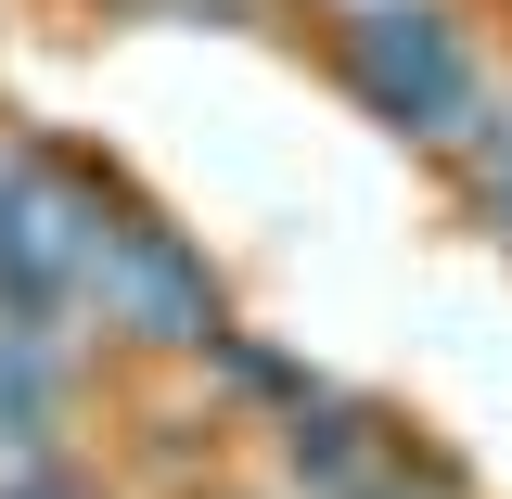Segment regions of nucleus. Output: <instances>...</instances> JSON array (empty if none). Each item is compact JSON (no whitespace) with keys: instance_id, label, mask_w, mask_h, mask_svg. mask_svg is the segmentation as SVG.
<instances>
[{"instance_id":"obj_1","label":"nucleus","mask_w":512,"mask_h":499,"mask_svg":"<svg viewBox=\"0 0 512 499\" xmlns=\"http://www.w3.org/2000/svg\"><path fill=\"white\" fill-rule=\"evenodd\" d=\"M346 90L372 103L397 141H436V154H474L487 141V64L461 39L448 0H359L346 13Z\"/></svg>"},{"instance_id":"obj_2","label":"nucleus","mask_w":512,"mask_h":499,"mask_svg":"<svg viewBox=\"0 0 512 499\" xmlns=\"http://www.w3.org/2000/svg\"><path fill=\"white\" fill-rule=\"evenodd\" d=\"M103 244H116V205H103L90 180H64L39 141H0V308L77 320Z\"/></svg>"},{"instance_id":"obj_3","label":"nucleus","mask_w":512,"mask_h":499,"mask_svg":"<svg viewBox=\"0 0 512 499\" xmlns=\"http://www.w3.org/2000/svg\"><path fill=\"white\" fill-rule=\"evenodd\" d=\"M77 320H103V333H128V346H231L205 256H192L180 231H154V218H116V244H103V269H90V308Z\"/></svg>"},{"instance_id":"obj_4","label":"nucleus","mask_w":512,"mask_h":499,"mask_svg":"<svg viewBox=\"0 0 512 499\" xmlns=\"http://www.w3.org/2000/svg\"><path fill=\"white\" fill-rule=\"evenodd\" d=\"M346 499H448V487H410V461H384L372 487H346Z\"/></svg>"},{"instance_id":"obj_5","label":"nucleus","mask_w":512,"mask_h":499,"mask_svg":"<svg viewBox=\"0 0 512 499\" xmlns=\"http://www.w3.org/2000/svg\"><path fill=\"white\" fill-rule=\"evenodd\" d=\"M474 154H500V167H512V103H500V116H487V141H474Z\"/></svg>"}]
</instances>
